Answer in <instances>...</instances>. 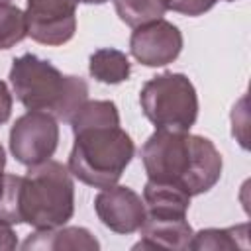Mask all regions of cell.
I'll list each match as a JSON object with an SVG mask.
<instances>
[{
	"instance_id": "obj_1",
	"label": "cell",
	"mask_w": 251,
	"mask_h": 251,
	"mask_svg": "<svg viewBox=\"0 0 251 251\" xmlns=\"http://www.w3.org/2000/svg\"><path fill=\"white\" fill-rule=\"evenodd\" d=\"M69 124L75 135L71 175L94 188L116 184L135 153L133 139L120 127L118 106L112 100H86Z\"/></svg>"
},
{
	"instance_id": "obj_2",
	"label": "cell",
	"mask_w": 251,
	"mask_h": 251,
	"mask_svg": "<svg viewBox=\"0 0 251 251\" xmlns=\"http://www.w3.org/2000/svg\"><path fill=\"white\" fill-rule=\"evenodd\" d=\"M75 214V182L69 167L43 161L24 176L6 175L0 194V220L27 224L33 229L65 226Z\"/></svg>"
},
{
	"instance_id": "obj_3",
	"label": "cell",
	"mask_w": 251,
	"mask_h": 251,
	"mask_svg": "<svg viewBox=\"0 0 251 251\" xmlns=\"http://www.w3.org/2000/svg\"><path fill=\"white\" fill-rule=\"evenodd\" d=\"M139 155L149 180L169 182L190 198L214 188L222 176L224 161L216 145L188 131L155 129Z\"/></svg>"
},
{
	"instance_id": "obj_4",
	"label": "cell",
	"mask_w": 251,
	"mask_h": 251,
	"mask_svg": "<svg viewBox=\"0 0 251 251\" xmlns=\"http://www.w3.org/2000/svg\"><path fill=\"white\" fill-rule=\"evenodd\" d=\"M10 84L24 108L47 112L61 122H69L88 100V84L82 76L63 75L33 53L12 61Z\"/></svg>"
},
{
	"instance_id": "obj_5",
	"label": "cell",
	"mask_w": 251,
	"mask_h": 251,
	"mask_svg": "<svg viewBox=\"0 0 251 251\" xmlns=\"http://www.w3.org/2000/svg\"><path fill=\"white\" fill-rule=\"evenodd\" d=\"M139 104L155 129L190 131L198 118V94L182 73H163L149 78L139 92Z\"/></svg>"
},
{
	"instance_id": "obj_6",
	"label": "cell",
	"mask_w": 251,
	"mask_h": 251,
	"mask_svg": "<svg viewBox=\"0 0 251 251\" xmlns=\"http://www.w3.org/2000/svg\"><path fill=\"white\" fill-rule=\"evenodd\" d=\"M59 145L57 120L39 110L22 114L10 129V151L18 163L25 167L49 161Z\"/></svg>"
},
{
	"instance_id": "obj_7",
	"label": "cell",
	"mask_w": 251,
	"mask_h": 251,
	"mask_svg": "<svg viewBox=\"0 0 251 251\" xmlns=\"http://www.w3.org/2000/svg\"><path fill=\"white\" fill-rule=\"evenodd\" d=\"M76 0H27V35L41 45H65L76 31Z\"/></svg>"
},
{
	"instance_id": "obj_8",
	"label": "cell",
	"mask_w": 251,
	"mask_h": 251,
	"mask_svg": "<svg viewBox=\"0 0 251 251\" xmlns=\"http://www.w3.org/2000/svg\"><path fill=\"white\" fill-rule=\"evenodd\" d=\"M129 51L145 67H165L180 55L182 31L163 18L137 25L129 37Z\"/></svg>"
},
{
	"instance_id": "obj_9",
	"label": "cell",
	"mask_w": 251,
	"mask_h": 251,
	"mask_svg": "<svg viewBox=\"0 0 251 251\" xmlns=\"http://www.w3.org/2000/svg\"><path fill=\"white\" fill-rule=\"evenodd\" d=\"M94 212L110 231L124 235L139 231L147 214L143 198L129 186L118 184L100 188L94 198Z\"/></svg>"
},
{
	"instance_id": "obj_10",
	"label": "cell",
	"mask_w": 251,
	"mask_h": 251,
	"mask_svg": "<svg viewBox=\"0 0 251 251\" xmlns=\"http://www.w3.org/2000/svg\"><path fill=\"white\" fill-rule=\"evenodd\" d=\"M139 231L133 249H188L194 235L186 216L178 214H145Z\"/></svg>"
},
{
	"instance_id": "obj_11",
	"label": "cell",
	"mask_w": 251,
	"mask_h": 251,
	"mask_svg": "<svg viewBox=\"0 0 251 251\" xmlns=\"http://www.w3.org/2000/svg\"><path fill=\"white\" fill-rule=\"evenodd\" d=\"M24 249H47V251H63V249H86L96 251L100 249L98 239L86 229L78 226H59L49 229H35L27 239L22 243Z\"/></svg>"
},
{
	"instance_id": "obj_12",
	"label": "cell",
	"mask_w": 251,
	"mask_h": 251,
	"mask_svg": "<svg viewBox=\"0 0 251 251\" xmlns=\"http://www.w3.org/2000/svg\"><path fill=\"white\" fill-rule=\"evenodd\" d=\"M143 204L147 214H178L186 216L190 208V196L169 184V182H157L149 180L143 186Z\"/></svg>"
},
{
	"instance_id": "obj_13",
	"label": "cell",
	"mask_w": 251,
	"mask_h": 251,
	"mask_svg": "<svg viewBox=\"0 0 251 251\" xmlns=\"http://www.w3.org/2000/svg\"><path fill=\"white\" fill-rule=\"evenodd\" d=\"M88 73L94 80L104 84H120L129 78L131 63L127 55L114 47L96 49L88 59Z\"/></svg>"
},
{
	"instance_id": "obj_14",
	"label": "cell",
	"mask_w": 251,
	"mask_h": 251,
	"mask_svg": "<svg viewBox=\"0 0 251 251\" xmlns=\"http://www.w3.org/2000/svg\"><path fill=\"white\" fill-rule=\"evenodd\" d=\"M247 235H249V226L239 224L233 227H208L200 229L198 233L192 235L188 249L196 251H218V249H245L247 247Z\"/></svg>"
},
{
	"instance_id": "obj_15",
	"label": "cell",
	"mask_w": 251,
	"mask_h": 251,
	"mask_svg": "<svg viewBox=\"0 0 251 251\" xmlns=\"http://www.w3.org/2000/svg\"><path fill=\"white\" fill-rule=\"evenodd\" d=\"M114 8L126 25L137 27V25L161 20L167 12V2L165 0H114Z\"/></svg>"
},
{
	"instance_id": "obj_16",
	"label": "cell",
	"mask_w": 251,
	"mask_h": 251,
	"mask_svg": "<svg viewBox=\"0 0 251 251\" xmlns=\"http://www.w3.org/2000/svg\"><path fill=\"white\" fill-rule=\"evenodd\" d=\"M27 37L25 12L12 4H0V49H10Z\"/></svg>"
},
{
	"instance_id": "obj_17",
	"label": "cell",
	"mask_w": 251,
	"mask_h": 251,
	"mask_svg": "<svg viewBox=\"0 0 251 251\" xmlns=\"http://www.w3.org/2000/svg\"><path fill=\"white\" fill-rule=\"evenodd\" d=\"M165 2H167V10L196 18V16H202L208 10H212L218 0H165Z\"/></svg>"
},
{
	"instance_id": "obj_18",
	"label": "cell",
	"mask_w": 251,
	"mask_h": 251,
	"mask_svg": "<svg viewBox=\"0 0 251 251\" xmlns=\"http://www.w3.org/2000/svg\"><path fill=\"white\" fill-rule=\"evenodd\" d=\"M12 104H14L12 92H10L8 84L4 80H0V126L10 120V116H12Z\"/></svg>"
},
{
	"instance_id": "obj_19",
	"label": "cell",
	"mask_w": 251,
	"mask_h": 251,
	"mask_svg": "<svg viewBox=\"0 0 251 251\" xmlns=\"http://www.w3.org/2000/svg\"><path fill=\"white\" fill-rule=\"evenodd\" d=\"M18 247V237L10 224L0 220V251H12Z\"/></svg>"
},
{
	"instance_id": "obj_20",
	"label": "cell",
	"mask_w": 251,
	"mask_h": 251,
	"mask_svg": "<svg viewBox=\"0 0 251 251\" xmlns=\"http://www.w3.org/2000/svg\"><path fill=\"white\" fill-rule=\"evenodd\" d=\"M4 167H6V151H4V147H2V143H0V194H2L4 176H6V173H4Z\"/></svg>"
},
{
	"instance_id": "obj_21",
	"label": "cell",
	"mask_w": 251,
	"mask_h": 251,
	"mask_svg": "<svg viewBox=\"0 0 251 251\" xmlns=\"http://www.w3.org/2000/svg\"><path fill=\"white\" fill-rule=\"evenodd\" d=\"M76 2H80V4H104L108 0H76Z\"/></svg>"
},
{
	"instance_id": "obj_22",
	"label": "cell",
	"mask_w": 251,
	"mask_h": 251,
	"mask_svg": "<svg viewBox=\"0 0 251 251\" xmlns=\"http://www.w3.org/2000/svg\"><path fill=\"white\" fill-rule=\"evenodd\" d=\"M12 0H0V4H10Z\"/></svg>"
},
{
	"instance_id": "obj_23",
	"label": "cell",
	"mask_w": 251,
	"mask_h": 251,
	"mask_svg": "<svg viewBox=\"0 0 251 251\" xmlns=\"http://www.w3.org/2000/svg\"><path fill=\"white\" fill-rule=\"evenodd\" d=\"M224 2H233V0H224Z\"/></svg>"
}]
</instances>
